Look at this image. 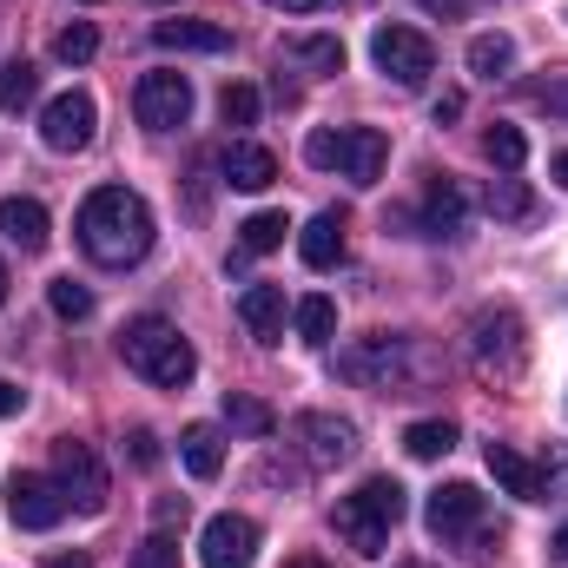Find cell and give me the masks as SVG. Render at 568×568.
Wrapping results in <instances>:
<instances>
[{"label":"cell","instance_id":"6da1fadb","mask_svg":"<svg viewBox=\"0 0 568 568\" xmlns=\"http://www.w3.org/2000/svg\"><path fill=\"white\" fill-rule=\"evenodd\" d=\"M73 232H80V252L93 265L126 272V265H140L145 252H152V205L133 185H100V192H87Z\"/></svg>","mask_w":568,"mask_h":568},{"label":"cell","instance_id":"7a4b0ae2","mask_svg":"<svg viewBox=\"0 0 568 568\" xmlns=\"http://www.w3.org/2000/svg\"><path fill=\"white\" fill-rule=\"evenodd\" d=\"M337 371H344L351 384L410 397V390H424L429 377H436V357H429L417 337H404V331H371L364 344H351V351L337 357Z\"/></svg>","mask_w":568,"mask_h":568},{"label":"cell","instance_id":"3957f363","mask_svg":"<svg viewBox=\"0 0 568 568\" xmlns=\"http://www.w3.org/2000/svg\"><path fill=\"white\" fill-rule=\"evenodd\" d=\"M120 357H126V371H140L145 384H159V390H185L192 371H199V351L165 317H133L120 331Z\"/></svg>","mask_w":568,"mask_h":568},{"label":"cell","instance_id":"277c9868","mask_svg":"<svg viewBox=\"0 0 568 568\" xmlns=\"http://www.w3.org/2000/svg\"><path fill=\"white\" fill-rule=\"evenodd\" d=\"M397 523H404V483H397V476H371L364 489H351V496L337 503V536H344L357 556H384Z\"/></svg>","mask_w":568,"mask_h":568},{"label":"cell","instance_id":"5b68a950","mask_svg":"<svg viewBox=\"0 0 568 568\" xmlns=\"http://www.w3.org/2000/svg\"><path fill=\"white\" fill-rule=\"evenodd\" d=\"M304 159L317 165V172H344L351 185H377L384 179V159H390V140L377 133V126H317L311 140H304Z\"/></svg>","mask_w":568,"mask_h":568},{"label":"cell","instance_id":"8992f818","mask_svg":"<svg viewBox=\"0 0 568 568\" xmlns=\"http://www.w3.org/2000/svg\"><path fill=\"white\" fill-rule=\"evenodd\" d=\"M469 357H476V371H483V377H496V384L523 377V364H529L523 317H516L509 304H483V311L469 317Z\"/></svg>","mask_w":568,"mask_h":568},{"label":"cell","instance_id":"52a82bcc","mask_svg":"<svg viewBox=\"0 0 568 568\" xmlns=\"http://www.w3.org/2000/svg\"><path fill=\"white\" fill-rule=\"evenodd\" d=\"M53 483H60L67 509H80V516H100V509H106V496H113L100 449H93V443H80V436H60V443H53Z\"/></svg>","mask_w":568,"mask_h":568},{"label":"cell","instance_id":"ba28073f","mask_svg":"<svg viewBox=\"0 0 568 568\" xmlns=\"http://www.w3.org/2000/svg\"><path fill=\"white\" fill-rule=\"evenodd\" d=\"M371 60L397 87H424L429 73H436V47H429V33H417V27H377L371 33Z\"/></svg>","mask_w":568,"mask_h":568},{"label":"cell","instance_id":"9c48e42d","mask_svg":"<svg viewBox=\"0 0 568 568\" xmlns=\"http://www.w3.org/2000/svg\"><path fill=\"white\" fill-rule=\"evenodd\" d=\"M133 113L145 133H179L192 120V80L185 73H145L133 87Z\"/></svg>","mask_w":568,"mask_h":568},{"label":"cell","instance_id":"30bf717a","mask_svg":"<svg viewBox=\"0 0 568 568\" xmlns=\"http://www.w3.org/2000/svg\"><path fill=\"white\" fill-rule=\"evenodd\" d=\"M7 516H13V529H53V523L67 516V496H60L53 476L13 469V483H7Z\"/></svg>","mask_w":568,"mask_h":568},{"label":"cell","instance_id":"8fae6325","mask_svg":"<svg viewBox=\"0 0 568 568\" xmlns=\"http://www.w3.org/2000/svg\"><path fill=\"white\" fill-rule=\"evenodd\" d=\"M199 562L205 568H252L258 562V523L252 516H212L205 536H199Z\"/></svg>","mask_w":568,"mask_h":568},{"label":"cell","instance_id":"7c38bea8","mask_svg":"<svg viewBox=\"0 0 568 568\" xmlns=\"http://www.w3.org/2000/svg\"><path fill=\"white\" fill-rule=\"evenodd\" d=\"M93 126H100V106L87 93H60L40 113V140L53 145V152H87L93 145Z\"/></svg>","mask_w":568,"mask_h":568},{"label":"cell","instance_id":"4fadbf2b","mask_svg":"<svg viewBox=\"0 0 568 568\" xmlns=\"http://www.w3.org/2000/svg\"><path fill=\"white\" fill-rule=\"evenodd\" d=\"M424 523H429L436 542H463V536L483 529V496H476L469 483H443V489L424 503Z\"/></svg>","mask_w":568,"mask_h":568},{"label":"cell","instance_id":"5bb4252c","mask_svg":"<svg viewBox=\"0 0 568 568\" xmlns=\"http://www.w3.org/2000/svg\"><path fill=\"white\" fill-rule=\"evenodd\" d=\"M297 436H304V456H311L317 469H337V463L357 456V424H351V417L304 410V417H297Z\"/></svg>","mask_w":568,"mask_h":568},{"label":"cell","instance_id":"9a60e30c","mask_svg":"<svg viewBox=\"0 0 568 568\" xmlns=\"http://www.w3.org/2000/svg\"><path fill=\"white\" fill-rule=\"evenodd\" d=\"M489 476L516 496V503H549L556 489H549V469H536L523 449H509V443H489Z\"/></svg>","mask_w":568,"mask_h":568},{"label":"cell","instance_id":"2e32d148","mask_svg":"<svg viewBox=\"0 0 568 568\" xmlns=\"http://www.w3.org/2000/svg\"><path fill=\"white\" fill-rule=\"evenodd\" d=\"M219 179H225L232 192H265V185L278 179V159H272L265 145H252V140H232L225 152H219Z\"/></svg>","mask_w":568,"mask_h":568},{"label":"cell","instance_id":"e0dca14e","mask_svg":"<svg viewBox=\"0 0 568 568\" xmlns=\"http://www.w3.org/2000/svg\"><path fill=\"white\" fill-rule=\"evenodd\" d=\"M278 60L297 73H344V40L337 33H284Z\"/></svg>","mask_w":568,"mask_h":568},{"label":"cell","instance_id":"ac0fdd59","mask_svg":"<svg viewBox=\"0 0 568 568\" xmlns=\"http://www.w3.org/2000/svg\"><path fill=\"white\" fill-rule=\"evenodd\" d=\"M152 47H165V53H225L232 33L212 27V20H159L152 27Z\"/></svg>","mask_w":568,"mask_h":568},{"label":"cell","instance_id":"d6986e66","mask_svg":"<svg viewBox=\"0 0 568 568\" xmlns=\"http://www.w3.org/2000/svg\"><path fill=\"white\" fill-rule=\"evenodd\" d=\"M239 317H245V331H252L258 344H278L284 337V291L278 284H245Z\"/></svg>","mask_w":568,"mask_h":568},{"label":"cell","instance_id":"ffe728a7","mask_svg":"<svg viewBox=\"0 0 568 568\" xmlns=\"http://www.w3.org/2000/svg\"><path fill=\"white\" fill-rule=\"evenodd\" d=\"M0 232L20 245V252H47V205L40 199H0Z\"/></svg>","mask_w":568,"mask_h":568},{"label":"cell","instance_id":"44dd1931","mask_svg":"<svg viewBox=\"0 0 568 568\" xmlns=\"http://www.w3.org/2000/svg\"><path fill=\"white\" fill-rule=\"evenodd\" d=\"M297 252H304L311 272H331V265L344 258V219H337V212H317V219L297 232Z\"/></svg>","mask_w":568,"mask_h":568},{"label":"cell","instance_id":"7402d4cb","mask_svg":"<svg viewBox=\"0 0 568 568\" xmlns=\"http://www.w3.org/2000/svg\"><path fill=\"white\" fill-rule=\"evenodd\" d=\"M179 456H185V469L199 476V483H212L219 469H225V436L212 424H185V436H179Z\"/></svg>","mask_w":568,"mask_h":568},{"label":"cell","instance_id":"603a6c76","mask_svg":"<svg viewBox=\"0 0 568 568\" xmlns=\"http://www.w3.org/2000/svg\"><path fill=\"white\" fill-rule=\"evenodd\" d=\"M424 225H429V239H449V232H463V192H456V179H429V192H424Z\"/></svg>","mask_w":568,"mask_h":568},{"label":"cell","instance_id":"cb8c5ba5","mask_svg":"<svg viewBox=\"0 0 568 568\" xmlns=\"http://www.w3.org/2000/svg\"><path fill=\"white\" fill-rule=\"evenodd\" d=\"M509 67H516V40L509 33H476L469 40V73L476 80H503Z\"/></svg>","mask_w":568,"mask_h":568},{"label":"cell","instance_id":"d4e9b609","mask_svg":"<svg viewBox=\"0 0 568 568\" xmlns=\"http://www.w3.org/2000/svg\"><path fill=\"white\" fill-rule=\"evenodd\" d=\"M404 449H410L417 463H436V456L456 449V424H449V417H424V424L404 429Z\"/></svg>","mask_w":568,"mask_h":568},{"label":"cell","instance_id":"484cf974","mask_svg":"<svg viewBox=\"0 0 568 568\" xmlns=\"http://www.w3.org/2000/svg\"><path fill=\"white\" fill-rule=\"evenodd\" d=\"M284 232H291V225H284V212H252V219L239 225V252H245V258H258V252H278Z\"/></svg>","mask_w":568,"mask_h":568},{"label":"cell","instance_id":"4316f807","mask_svg":"<svg viewBox=\"0 0 568 568\" xmlns=\"http://www.w3.org/2000/svg\"><path fill=\"white\" fill-rule=\"evenodd\" d=\"M291 317H297V337H304V344H331V331H337V304H331V297H317V291H311V297H297V311H291Z\"/></svg>","mask_w":568,"mask_h":568},{"label":"cell","instance_id":"83f0119b","mask_svg":"<svg viewBox=\"0 0 568 568\" xmlns=\"http://www.w3.org/2000/svg\"><path fill=\"white\" fill-rule=\"evenodd\" d=\"M489 212H496V219H529V212H536V192L503 172V179H489Z\"/></svg>","mask_w":568,"mask_h":568},{"label":"cell","instance_id":"f1b7e54d","mask_svg":"<svg viewBox=\"0 0 568 568\" xmlns=\"http://www.w3.org/2000/svg\"><path fill=\"white\" fill-rule=\"evenodd\" d=\"M33 93H40V73H33L27 60H7V67H0V106L20 113V106H33Z\"/></svg>","mask_w":568,"mask_h":568},{"label":"cell","instance_id":"f546056e","mask_svg":"<svg viewBox=\"0 0 568 568\" xmlns=\"http://www.w3.org/2000/svg\"><path fill=\"white\" fill-rule=\"evenodd\" d=\"M483 152H489L496 172H516V165L529 159V140H523L516 126H489V133H483Z\"/></svg>","mask_w":568,"mask_h":568},{"label":"cell","instance_id":"4dcf8cb0","mask_svg":"<svg viewBox=\"0 0 568 568\" xmlns=\"http://www.w3.org/2000/svg\"><path fill=\"white\" fill-rule=\"evenodd\" d=\"M225 424L245 429V436H272V410L258 397H225Z\"/></svg>","mask_w":568,"mask_h":568},{"label":"cell","instance_id":"1f68e13d","mask_svg":"<svg viewBox=\"0 0 568 568\" xmlns=\"http://www.w3.org/2000/svg\"><path fill=\"white\" fill-rule=\"evenodd\" d=\"M93 47H100V33H93L87 20H73V27H67V33L53 40V53H60L67 67H87V60H93Z\"/></svg>","mask_w":568,"mask_h":568},{"label":"cell","instance_id":"d6a6232c","mask_svg":"<svg viewBox=\"0 0 568 568\" xmlns=\"http://www.w3.org/2000/svg\"><path fill=\"white\" fill-rule=\"evenodd\" d=\"M47 304H53L60 317H87V311H93V291H87V284H73V278H53V284H47Z\"/></svg>","mask_w":568,"mask_h":568},{"label":"cell","instance_id":"836d02e7","mask_svg":"<svg viewBox=\"0 0 568 568\" xmlns=\"http://www.w3.org/2000/svg\"><path fill=\"white\" fill-rule=\"evenodd\" d=\"M219 113H225V126H252L258 120V87H225L219 93Z\"/></svg>","mask_w":568,"mask_h":568},{"label":"cell","instance_id":"e575fe53","mask_svg":"<svg viewBox=\"0 0 568 568\" xmlns=\"http://www.w3.org/2000/svg\"><path fill=\"white\" fill-rule=\"evenodd\" d=\"M133 568H179V542H172L165 529H152L140 542V556H133Z\"/></svg>","mask_w":568,"mask_h":568},{"label":"cell","instance_id":"d590c367","mask_svg":"<svg viewBox=\"0 0 568 568\" xmlns=\"http://www.w3.org/2000/svg\"><path fill=\"white\" fill-rule=\"evenodd\" d=\"M536 106H542V113H556V120H568V73L536 87Z\"/></svg>","mask_w":568,"mask_h":568},{"label":"cell","instance_id":"8d00e7d4","mask_svg":"<svg viewBox=\"0 0 568 568\" xmlns=\"http://www.w3.org/2000/svg\"><path fill=\"white\" fill-rule=\"evenodd\" d=\"M126 456H133L140 469H159V436H152V429H133V436H126Z\"/></svg>","mask_w":568,"mask_h":568},{"label":"cell","instance_id":"74e56055","mask_svg":"<svg viewBox=\"0 0 568 568\" xmlns=\"http://www.w3.org/2000/svg\"><path fill=\"white\" fill-rule=\"evenodd\" d=\"M272 7H284V13H324V7H337V0H272Z\"/></svg>","mask_w":568,"mask_h":568},{"label":"cell","instance_id":"f35d334b","mask_svg":"<svg viewBox=\"0 0 568 568\" xmlns=\"http://www.w3.org/2000/svg\"><path fill=\"white\" fill-rule=\"evenodd\" d=\"M429 13H449V20H456V13H469V7H483V0H424Z\"/></svg>","mask_w":568,"mask_h":568},{"label":"cell","instance_id":"ab89813d","mask_svg":"<svg viewBox=\"0 0 568 568\" xmlns=\"http://www.w3.org/2000/svg\"><path fill=\"white\" fill-rule=\"evenodd\" d=\"M456 113H463V93H443V100H436V126H443V120H456Z\"/></svg>","mask_w":568,"mask_h":568},{"label":"cell","instance_id":"60d3db41","mask_svg":"<svg viewBox=\"0 0 568 568\" xmlns=\"http://www.w3.org/2000/svg\"><path fill=\"white\" fill-rule=\"evenodd\" d=\"M172 523H185V503H172V496H165V503H159V529H172Z\"/></svg>","mask_w":568,"mask_h":568},{"label":"cell","instance_id":"b9f144b4","mask_svg":"<svg viewBox=\"0 0 568 568\" xmlns=\"http://www.w3.org/2000/svg\"><path fill=\"white\" fill-rule=\"evenodd\" d=\"M13 410H20V390H13V384L0 377V417H13Z\"/></svg>","mask_w":568,"mask_h":568},{"label":"cell","instance_id":"7bdbcfd3","mask_svg":"<svg viewBox=\"0 0 568 568\" xmlns=\"http://www.w3.org/2000/svg\"><path fill=\"white\" fill-rule=\"evenodd\" d=\"M47 568H93V556H80V549L73 556H47Z\"/></svg>","mask_w":568,"mask_h":568},{"label":"cell","instance_id":"ee69618b","mask_svg":"<svg viewBox=\"0 0 568 568\" xmlns=\"http://www.w3.org/2000/svg\"><path fill=\"white\" fill-rule=\"evenodd\" d=\"M549 556H556V562H568V523L556 529V542H549Z\"/></svg>","mask_w":568,"mask_h":568},{"label":"cell","instance_id":"f6af8a7d","mask_svg":"<svg viewBox=\"0 0 568 568\" xmlns=\"http://www.w3.org/2000/svg\"><path fill=\"white\" fill-rule=\"evenodd\" d=\"M556 185H562V192H568V152H562V159H556Z\"/></svg>","mask_w":568,"mask_h":568},{"label":"cell","instance_id":"bcb514c9","mask_svg":"<svg viewBox=\"0 0 568 568\" xmlns=\"http://www.w3.org/2000/svg\"><path fill=\"white\" fill-rule=\"evenodd\" d=\"M284 568H324V562L317 556H297V562H284Z\"/></svg>","mask_w":568,"mask_h":568},{"label":"cell","instance_id":"7dc6e473","mask_svg":"<svg viewBox=\"0 0 568 568\" xmlns=\"http://www.w3.org/2000/svg\"><path fill=\"white\" fill-rule=\"evenodd\" d=\"M0 304H7V265H0Z\"/></svg>","mask_w":568,"mask_h":568},{"label":"cell","instance_id":"c3c4849f","mask_svg":"<svg viewBox=\"0 0 568 568\" xmlns=\"http://www.w3.org/2000/svg\"><path fill=\"white\" fill-rule=\"evenodd\" d=\"M397 568H429V562H397Z\"/></svg>","mask_w":568,"mask_h":568},{"label":"cell","instance_id":"681fc988","mask_svg":"<svg viewBox=\"0 0 568 568\" xmlns=\"http://www.w3.org/2000/svg\"><path fill=\"white\" fill-rule=\"evenodd\" d=\"M152 7H172V0H152Z\"/></svg>","mask_w":568,"mask_h":568}]
</instances>
